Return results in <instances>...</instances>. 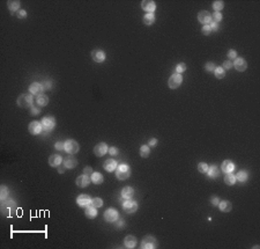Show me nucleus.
Masks as SVG:
<instances>
[{
  "mask_svg": "<svg viewBox=\"0 0 260 249\" xmlns=\"http://www.w3.org/2000/svg\"><path fill=\"white\" fill-rule=\"evenodd\" d=\"M108 152H109L111 155H117L119 151H118V148H117V147H115V146H111L110 148L108 149Z\"/></svg>",
  "mask_w": 260,
  "mask_h": 249,
  "instance_id": "09e8293b",
  "label": "nucleus"
},
{
  "mask_svg": "<svg viewBox=\"0 0 260 249\" xmlns=\"http://www.w3.org/2000/svg\"><path fill=\"white\" fill-rule=\"evenodd\" d=\"M79 149H80V146H79V144H78L75 140L69 139V140H67V142L65 143V151L67 153L75 154L79 152Z\"/></svg>",
  "mask_w": 260,
  "mask_h": 249,
  "instance_id": "423d86ee",
  "label": "nucleus"
},
{
  "mask_svg": "<svg viewBox=\"0 0 260 249\" xmlns=\"http://www.w3.org/2000/svg\"><path fill=\"white\" fill-rule=\"evenodd\" d=\"M90 179H92V182H94L95 184H101L103 183V175L102 174H100V173H92V175H90Z\"/></svg>",
  "mask_w": 260,
  "mask_h": 249,
  "instance_id": "bb28decb",
  "label": "nucleus"
},
{
  "mask_svg": "<svg viewBox=\"0 0 260 249\" xmlns=\"http://www.w3.org/2000/svg\"><path fill=\"white\" fill-rule=\"evenodd\" d=\"M29 91H30V93L31 94H34V95H42L44 88H43L42 84H39V82H32V84L29 86Z\"/></svg>",
  "mask_w": 260,
  "mask_h": 249,
  "instance_id": "dca6fc26",
  "label": "nucleus"
},
{
  "mask_svg": "<svg viewBox=\"0 0 260 249\" xmlns=\"http://www.w3.org/2000/svg\"><path fill=\"white\" fill-rule=\"evenodd\" d=\"M8 196V189L6 185H1V192H0V197H1V200L6 199V197Z\"/></svg>",
  "mask_w": 260,
  "mask_h": 249,
  "instance_id": "a19ab883",
  "label": "nucleus"
},
{
  "mask_svg": "<svg viewBox=\"0 0 260 249\" xmlns=\"http://www.w3.org/2000/svg\"><path fill=\"white\" fill-rule=\"evenodd\" d=\"M43 85V88H44V91H49V89H51V87H52V82L51 81H45Z\"/></svg>",
  "mask_w": 260,
  "mask_h": 249,
  "instance_id": "3c124183",
  "label": "nucleus"
},
{
  "mask_svg": "<svg viewBox=\"0 0 260 249\" xmlns=\"http://www.w3.org/2000/svg\"><path fill=\"white\" fill-rule=\"evenodd\" d=\"M90 182H92V179H90L88 175H86V174L81 175V176H79L77 179V185L78 187H80V188H86V187H88Z\"/></svg>",
  "mask_w": 260,
  "mask_h": 249,
  "instance_id": "2eb2a0df",
  "label": "nucleus"
},
{
  "mask_svg": "<svg viewBox=\"0 0 260 249\" xmlns=\"http://www.w3.org/2000/svg\"><path fill=\"white\" fill-rule=\"evenodd\" d=\"M210 28H212V30L216 31V30H218V23L213 22L212 24H210Z\"/></svg>",
  "mask_w": 260,
  "mask_h": 249,
  "instance_id": "864d4df0",
  "label": "nucleus"
},
{
  "mask_svg": "<svg viewBox=\"0 0 260 249\" xmlns=\"http://www.w3.org/2000/svg\"><path fill=\"white\" fill-rule=\"evenodd\" d=\"M214 74H215V77L218 78V79H223V78H224V75H226V71L222 69V66H218V67H216V69H215Z\"/></svg>",
  "mask_w": 260,
  "mask_h": 249,
  "instance_id": "473e14b6",
  "label": "nucleus"
},
{
  "mask_svg": "<svg viewBox=\"0 0 260 249\" xmlns=\"http://www.w3.org/2000/svg\"><path fill=\"white\" fill-rule=\"evenodd\" d=\"M83 172H84V174L86 175H92V167H89V166H87V167H84V169H83Z\"/></svg>",
  "mask_w": 260,
  "mask_h": 249,
  "instance_id": "603ef678",
  "label": "nucleus"
},
{
  "mask_svg": "<svg viewBox=\"0 0 260 249\" xmlns=\"http://www.w3.org/2000/svg\"><path fill=\"white\" fill-rule=\"evenodd\" d=\"M235 169V165L232 163V161L230 160H224L222 163V172L227 173H232V170Z\"/></svg>",
  "mask_w": 260,
  "mask_h": 249,
  "instance_id": "4be33fe9",
  "label": "nucleus"
},
{
  "mask_svg": "<svg viewBox=\"0 0 260 249\" xmlns=\"http://www.w3.org/2000/svg\"><path fill=\"white\" fill-rule=\"evenodd\" d=\"M90 202H92V198L88 195H84V194L83 195H80L77 198V203L80 206H87L88 204H90Z\"/></svg>",
  "mask_w": 260,
  "mask_h": 249,
  "instance_id": "aec40b11",
  "label": "nucleus"
},
{
  "mask_svg": "<svg viewBox=\"0 0 260 249\" xmlns=\"http://www.w3.org/2000/svg\"><path fill=\"white\" fill-rule=\"evenodd\" d=\"M155 22V16H154L153 13H148L143 16V23L147 24V26H152L153 23Z\"/></svg>",
  "mask_w": 260,
  "mask_h": 249,
  "instance_id": "c756f323",
  "label": "nucleus"
},
{
  "mask_svg": "<svg viewBox=\"0 0 260 249\" xmlns=\"http://www.w3.org/2000/svg\"><path fill=\"white\" fill-rule=\"evenodd\" d=\"M224 182H226L227 185H233L236 183V176L232 173H227L226 176H224Z\"/></svg>",
  "mask_w": 260,
  "mask_h": 249,
  "instance_id": "cd10ccee",
  "label": "nucleus"
},
{
  "mask_svg": "<svg viewBox=\"0 0 260 249\" xmlns=\"http://www.w3.org/2000/svg\"><path fill=\"white\" fill-rule=\"evenodd\" d=\"M39 112V109H36V108H32V109H31V114H38Z\"/></svg>",
  "mask_w": 260,
  "mask_h": 249,
  "instance_id": "4d7b16f0",
  "label": "nucleus"
},
{
  "mask_svg": "<svg viewBox=\"0 0 260 249\" xmlns=\"http://www.w3.org/2000/svg\"><path fill=\"white\" fill-rule=\"evenodd\" d=\"M134 195V189L131 188V187H125V188L122 190V197L125 199H130L132 198V196Z\"/></svg>",
  "mask_w": 260,
  "mask_h": 249,
  "instance_id": "a878e982",
  "label": "nucleus"
},
{
  "mask_svg": "<svg viewBox=\"0 0 260 249\" xmlns=\"http://www.w3.org/2000/svg\"><path fill=\"white\" fill-rule=\"evenodd\" d=\"M108 149H109V147L105 143H100L94 147V154L96 157H103L104 154L108 153Z\"/></svg>",
  "mask_w": 260,
  "mask_h": 249,
  "instance_id": "9d476101",
  "label": "nucleus"
},
{
  "mask_svg": "<svg viewBox=\"0 0 260 249\" xmlns=\"http://www.w3.org/2000/svg\"><path fill=\"white\" fill-rule=\"evenodd\" d=\"M16 15H18L19 19H26L27 18V12L24 11V9H21V11H19L16 13Z\"/></svg>",
  "mask_w": 260,
  "mask_h": 249,
  "instance_id": "a18cd8bd",
  "label": "nucleus"
},
{
  "mask_svg": "<svg viewBox=\"0 0 260 249\" xmlns=\"http://www.w3.org/2000/svg\"><path fill=\"white\" fill-rule=\"evenodd\" d=\"M232 67V61L231 60H227L223 63V66H222V69L223 70H229Z\"/></svg>",
  "mask_w": 260,
  "mask_h": 249,
  "instance_id": "49530a36",
  "label": "nucleus"
},
{
  "mask_svg": "<svg viewBox=\"0 0 260 249\" xmlns=\"http://www.w3.org/2000/svg\"><path fill=\"white\" fill-rule=\"evenodd\" d=\"M41 123H42L43 130L46 131V132H49V131L52 130L54 127V125H56V119H54L52 116H48V117H44Z\"/></svg>",
  "mask_w": 260,
  "mask_h": 249,
  "instance_id": "0eeeda50",
  "label": "nucleus"
},
{
  "mask_svg": "<svg viewBox=\"0 0 260 249\" xmlns=\"http://www.w3.org/2000/svg\"><path fill=\"white\" fill-rule=\"evenodd\" d=\"M103 167L107 172H113V170L117 168V162H116L113 159H109V160H107L104 162Z\"/></svg>",
  "mask_w": 260,
  "mask_h": 249,
  "instance_id": "b1692460",
  "label": "nucleus"
},
{
  "mask_svg": "<svg viewBox=\"0 0 260 249\" xmlns=\"http://www.w3.org/2000/svg\"><path fill=\"white\" fill-rule=\"evenodd\" d=\"M124 243H125V247L126 248H134L137 246V239L133 235H127L125 240H124Z\"/></svg>",
  "mask_w": 260,
  "mask_h": 249,
  "instance_id": "5701e85b",
  "label": "nucleus"
},
{
  "mask_svg": "<svg viewBox=\"0 0 260 249\" xmlns=\"http://www.w3.org/2000/svg\"><path fill=\"white\" fill-rule=\"evenodd\" d=\"M28 129H29V132H30L31 134L37 136V134L41 133L43 130L42 123L37 122V121H34V122H31L30 124H29V127H28Z\"/></svg>",
  "mask_w": 260,
  "mask_h": 249,
  "instance_id": "9b49d317",
  "label": "nucleus"
},
{
  "mask_svg": "<svg viewBox=\"0 0 260 249\" xmlns=\"http://www.w3.org/2000/svg\"><path fill=\"white\" fill-rule=\"evenodd\" d=\"M7 6L9 11H18L21 6V3L20 1H16V0H8L7 1Z\"/></svg>",
  "mask_w": 260,
  "mask_h": 249,
  "instance_id": "c85d7f7f",
  "label": "nucleus"
},
{
  "mask_svg": "<svg viewBox=\"0 0 260 249\" xmlns=\"http://www.w3.org/2000/svg\"><path fill=\"white\" fill-rule=\"evenodd\" d=\"M54 147H56L58 151H65V143H61V142L56 143Z\"/></svg>",
  "mask_w": 260,
  "mask_h": 249,
  "instance_id": "c03bdc74",
  "label": "nucleus"
},
{
  "mask_svg": "<svg viewBox=\"0 0 260 249\" xmlns=\"http://www.w3.org/2000/svg\"><path fill=\"white\" fill-rule=\"evenodd\" d=\"M228 58L229 59H236L237 58V52H236V50H229V52H228Z\"/></svg>",
  "mask_w": 260,
  "mask_h": 249,
  "instance_id": "37998d69",
  "label": "nucleus"
},
{
  "mask_svg": "<svg viewBox=\"0 0 260 249\" xmlns=\"http://www.w3.org/2000/svg\"><path fill=\"white\" fill-rule=\"evenodd\" d=\"M202 33H203V35H209L210 33H212V28H210L209 24H206V26H203V27H202Z\"/></svg>",
  "mask_w": 260,
  "mask_h": 249,
  "instance_id": "de8ad7c7",
  "label": "nucleus"
},
{
  "mask_svg": "<svg viewBox=\"0 0 260 249\" xmlns=\"http://www.w3.org/2000/svg\"><path fill=\"white\" fill-rule=\"evenodd\" d=\"M156 144H157V139L156 138H153L149 142V146H156Z\"/></svg>",
  "mask_w": 260,
  "mask_h": 249,
  "instance_id": "6e6d98bb",
  "label": "nucleus"
},
{
  "mask_svg": "<svg viewBox=\"0 0 260 249\" xmlns=\"http://www.w3.org/2000/svg\"><path fill=\"white\" fill-rule=\"evenodd\" d=\"M37 104L38 106H41V107H44V106H46V104L49 103V97L46 95H38V97H37Z\"/></svg>",
  "mask_w": 260,
  "mask_h": 249,
  "instance_id": "2f4dec72",
  "label": "nucleus"
},
{
  "mask_svg": "<svg viewBox=\"0 0 260 249\" xmlns=\"http://www.w3.org/2000/svg\"><path fill=\"white\" fill-rule=\"evenodd\" d=\"M141 248L143 249H155L157 248V240L153 235H146L141 241Z\"/></svg>",
  "mask_w": 260,
  "mask_h": 249,
  "instance_id": "7ed1b4c3",
  "label": "nucleus"
},
{
  "mask_svg": "<svg viewBox=\"0 0 260 249\" xmlns=\"http://www.w3.org/2000/svg\"><path fill=\"white\" fill-rule=\"evenodd\" d=\"M150 154V149H149V146L147 145H143L141 146V148H140V155H141L142 158H148Z\"/></svg>",
  "mask_w": 260,
  "mask_h": 249,
  "instance_id": "72a5a7b5",
  "label": "nucleus"
},
{
  "mask_svg": "<svg viewBox=\"0 0 260 249\" xmlns=\"http://www.w3.org/2000/svg\"><path fill=\"white\" fill-rule=\"evenodd\" d=\"M86 215H87V218L89 219H94L97 215V210H96V207H92V206H89L86 209Z\"/></svg>",
  "mask_w": 260,
  "mask_h": 249,
  "instance_id": "7c9ffc66",
  "label": "nucleus"
},
{
  "mask_svg": "<svg viewBox=\"0 0 260 249\" xmlns=\"http://www.w3.org/2000/svg\"><path fill=\"white\" fill-rule=\"evenodd\" d=\"M77 165H78V160L75 158H73L72 155L66 157L65 159H64V166H65L66 168L73 169L74 167H77Z\"/></svg>",
  "mask_w": 260,
  "mask_h": 249,
  "instance_id": "a211bd4d",
  "label": "nucleus"
},
{
  "mask_svg": "<svg viewBox=\"0 0 260 249\" xmlns=\"http://www.w3.org/2000/svg\"><path fill=\"white\" fill-rule=\"evenodd\" d=\"M61 162H62V158L59 154H53L49 158V163L51 167H58L61 165Z\"/></svg>",
  "mask_w": 260,
  "mask_h": 249,
  "instance_id": "6ab92c4d",
  "label": "nucleus"
},
{
  "mask_svg": "<svg viewBox=\"0 0 260 249\" xmlns=\"http://www.w3.org/2000/svg\"><path fill=\"white\" fill-rule=\"evenodd\" d=\"M118 218H119L118 211L115 210V209H108V210L104 212V219H105L108 222H115L118 220Z\"/></svg>",
  "mask_w": 260,
  "mask_h": 249,
  "instance_id": "1a4fd4ad",
  "label": "nucleus"
},
{
  "mask_svg": "<svg viewBox=\"0 0 260 249\" xmlns=\"http://www.w3.org/2000/svg\"><path fill=\"white\" fill-rule=\"evenodd\" d=\"M207 174H208V176L212 177V179H216V177H218V175L221 174V172H220V169H218V166L213 165V166H210V167H208Z\"/></svg>",
  "mask_w": 260,
  "mask_h": 249,
  "instance_id": "412c9836",
  "label": "nucleus"
},
{
  "mask_svg": "<svg viewBox=\"0 0 260 249\" xmlns=\"http://www.w3.org/2000/svg\"><path fill=\"white\" fill-rule=\"evenodd\" d=\"M92 57L96 63H102L105 60V54L102 50H94L92 52Z\"/></svg>",
  "mask_w": 260,
  "mask_h": 249,
  "instance_id": "f3484780",
  "label": "nucleus"
},
{
  "mask_svg": "<svg viewBox=\"0 0 260 249\" xmlns=\"http://www.w3.org/2000/svg\"><path fill=\"white\" fill-rule=\"evenodd\" d=\"M90 204H92V207H101L102 205H103V199H101L100 197H96V198H92V202H90Z\"/></svg>",
  "mask_w": 260,
  "mask_h": 249,
  "instance_id": "c9c22d12",
  "label": "nucleus"
},
{
  "mask_svg": "<svg viewBox=\"0 0 260 249\" xmlns=\"http://www.w3.org/2000/svg\"><path fill=\"white\" fill-rule=\"evenodd\" d=\"M233 67L237 70L238 72H244L245 70L248 69V63L244 58H236L233 61Z\"/></svg>",
  "mask_w": 260,
  "mask_h": 249,
  "instance_id": "f8f14e48",
  "label": "nucleus"
},
{
  "mask_svg": "<svg viewBox=\"0 0 260 249\" xmlns=\"http://www.w3.org/2000/svg\"><path fill=\"white\" fill-rule=\"evenodd\" d=\"M223 7H224V3H223V1L218 0V1H214V3H213V8H214L216 12H220L221 9H223Z\"/></svg>",
  "mask_w": 260,
  "mask_h": 249,
  "instance_id": "e433bc0d",
  "label": "nucleus"
},
{
  "mask_svg": "<svg viewBox=\"0 0 260 249\" xmlns=\"http://www.w3.org/2000/svg\"><path fill=\"white\" fill-rule=\"evenodd\" d=\"M122 207H124V211L126 213H134L135 211L138 210V203L135 200H133V199H127V200L124 202Z\"/></svg>",
  "mask_w": 260,
  "mask_h": 249,
  "instance_id": "6e6552de",
  "label": "nucleus"
},
{
  "mask_svg": "<svg viewBox=\"0 0 260 249\" xmlns=\"http://www.w3.org/2000/svg\"><path fill=\"white\" fill-rule=\"evenodd\" d=\"M182 81H183V77L180 74L175 73V74H172L171 77H170V79L168 81V85L171 89H176L182 85Z\"/></svg>",
  "mask_w": 260,
  "mask_h": 249,
  "instance_id": "39448f33",
  "label": "nucleus"
},
{
  "mask_svg": "<svg viewBox=\"0 0 260 249\" xmlns=\"http://www.w3.org/2000/svg\"><path fill=\"white\" fill-rule=\"evenodd\" d=\"M215 69H216V66H215L214 63H207L205 65V70H207L208 72H214Z\"/></svg>",
  "mask_w": 260,
  "mask_h": 249,
  "instance_id": "79ce46f5",
  "label": "nucleus"
},
{
  "mask_svg": "<svg viewBox=\"0 0 260 249\" xmlns=\"http://www.w3.org/2000/svg\"><path fill=\"white\" fill-rule=\"evenodd\" d=\"M236 180L239 181V182H245V181L248 180V173L245 172V170L238 172V174L236 175Z\"/></svg>",
  "mask_w": 260,
  "mask_h": 249,
  "instance_id": "f704fd0d",
  "label": "nucleus"
},
{
  "mask_svg": "<svg viewBox=\"0 0 260 249\" xmlns=\"http://www.w3.org/2000/svg\"><path fill=\"white\" fill-rule=\"evenodd\" d=\"M65 166H64V167H60V168H59V173H60V174H62V173H64V170H65Z\"/></svg>",
  "mask_w": 260,
  "mask_h": 249,
  "instance_id": "13d9d810",
  "label": "nucleus"
},
{
  "mask_svg": "<svg viewBox=\"0 0 260 249\" xmlns=\"http://www.w3.org/2000/svg\"><path fill=\"white\" fill-rule=\"evenodd\" d=\"M198 20H199L200 23H202L203 26H206L207 23H210V21H212V15H210L209 12L201 11L198 14Z\"/></svg>",
  "mask_w": 260,
  "mask_h": 249,
  "instance_id": "4468645a",
  "label": "nucleus"
},
{
  "mask_svg": "<svg viewBox=\"0 0 260 249\" xmlns=\"http://www.w3.org/2000/svg\"><path fill=\"white\" fill-rule=\"evenodd\" d=\"M141 8L147 13H153L156 9V4L153 0H143L141 3Z\"/></svg>",
  "mask_w": 260,
  "mask_h": 249,
  "instance_id": "ddd939ff",
  "label": "nucleus"
},
{
  "mask_svg": "<svg viewBox=\"0 0 260 249\" xmlns=\"http://www.w3.org/2000/svg\"><path fill=\"white\" fill-rule=\"evenodd\" d=\"M176 73L177 74H180V73H183L186 71V65L184 64V63H180V64H178V65L176 66Z\"/></svg>",
  "mask_w": 260,
  "mask_h": 249,
  "instance_id": "58836bf2",
  "label": "nucleus"
},
{
  "mask_svg": "<svg viewBox=\"0 0 260 249\" xmlns=\"http://www.w3.org/2000/svg\"><path fill=\"white\" fill-rule=\"evenodd\" d=\"M212 20H213V22L218 23L222 20V14L220 13V12H215L214 14L212 15Z\"/></svg>",
  "mask_w": 260,
  "mask_h": 249,
  "instance_id": "ea45409f",
  "label": "nucleus"
},
{
  "mask_svg": "<svg viewBox=\"0 0 260 249\" xmlns=\"http://www.w3.org/2000/svg\"><path fill=\"white\" fill-rule=\"evenodd\" d=\"M198 170H199L200 173L205 174V173H207V170H208V165H207L206 162H200L199 165H198Z\"/></svg>",
  "mask_w": 260,
  "mask_h": 249,
  "instance_id": "4c0bfd02",
  "label": "nucleus"
},
{
  "mask_svg": "<svg viewBox=\"0 0 260 249\" xmlns=\"http://www.w3.org/2000/svg\"><path fill=\"white\" fill-rule=\"evenodd\" d=\"M16 209H18V206H16L15 202L12 199H7V200L4 199L1 203V212H2V215H7V217L15 215Z\"/></svg>",
  "mask_w": 260,
  "mask_h": 249,
  "instance_id": "f257e3e1",
  "label": "nucleus"
},
{
  "mask_svg": "<svg viewBox=\"0 0 260 249\" xmlns=\"http://www.w3.org/2000/svg\"><path fill=\"white\" fill-rule=\"evenodd\" d=\"M130 175H131V169L127 165L117 166V168H116V176H117L118 180H122V181L127 180L130 177Z\"/></svg>",
  "mask_w": 260,
  "mask_h": 249,
  "instance_id": "f03ea898",
  "label": "nucleus"
},
{
  "mask_svg": "<svg viewBox=\"0 0 260 249\" xmlns=\"http://www.w3.org/2000/svg\"><path fill=\"white\" fill-rule=\"evenodd\" d=\"M124 225H125V222L122 221V220H119V221H117V224H116V226L118 227V228H122Z\"/></svg>",
  "mask_w": 260,
  "mask_h": 249,
  "instance_id": "5fc2aeb1",
  "label": "nucleus"
},
{
  "mask_svg": "<svg viewBox=\"0 0 260 249\" xmlns=\"http://www.w3.org/2000/svg\"><path fill=\"white\" fill-rule=\"evenodd\" d=\"M18 104H19V107H22V108L31 107V104H32V96L29 95V94H22V95H20L19 99H18Z\"/></svg>",
  "mask_w": 260,
  "mask_h": 249,
  "instance_id": "20e7f679",
  "label": "nucleus"
},
{
  "mask_svg": "<svg viewBox=\"0 0 260 249\" xmlns=\"http://www.w3.org/2000/svg\"><path fill=\"white\" fill-rule=\"evenodd\" d=\"M218 207H220L221 212H230L231 209H232V205H231L229 200H223V202L218 203Z\"/></svg>",
  "mask_w": 260,
  "mask_h": 249,
  "instance_id": "393cba45",
  "label": "nucleus"
},
{
  "mask_svg": "<svg viewBox=\"0 0 260 249\" xmlns=\"http://www.w3.org/2000/svg\"><path fill=\"white\" fill-rule=\"evenodd\" d=\"M210 203L213 204V205H218V203H220V198H218V196H212V197H210Z\"/></svg>",
  "mask_w": 260,
  "mask_h": 249,
  "instance_id": "8fccbe9b",
  "label": "nucleus"
}]
</instances>
